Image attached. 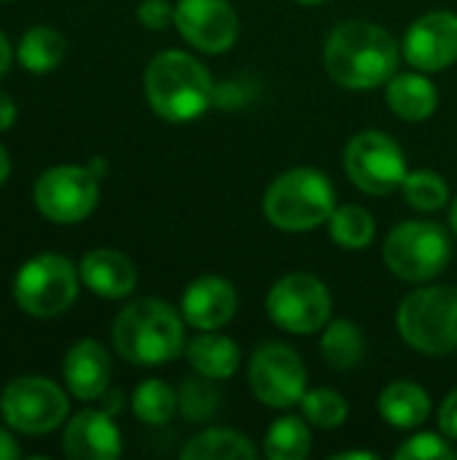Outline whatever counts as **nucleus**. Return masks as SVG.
Wrapping results in <instances>:
<instances>
[{"label":"nucleus","mask_w":457,"mask_h":460,"mask_svg":"<svg viewBox=\"0 0 457 460\" xmlns=\"http://www.w3.org/2000/svg\"><path fill=\"white\" fill-rule=\"evenodd\" d=\"M337 194L331 181L312 167H294L277 175L264 194V213L275 229L310 232L331 218Z\"/></svg>","instance_id":"20e7f679"},{"label":"nucleus","mask_w":457,"mask_h":460,"mask_svg":"<svg viewBox=\"0 0 457 460\" xmlns=\"http://www.w3.org/2000/svg\"><path fill=\"white\" fill-rule=\"evenodd\" d=\"M310 447H312L310 429L302 418L294 415L275 420L264 442V453L272 460H304L310 456Z\"/></svg>","instance_id":"393cba45"},{"label":"nucleus","mask_w":457,"mask_h":460,"mask_svg":"<svg viewBox=\"0 0 457 460\" xmlns=\"http://www.w3.org/2000/svg\"><path fill=\"white\" fill-rule=\"evenodd\" d=\"M78 275H81V283L102 299H124L137 286L135 264L124 253L110 251V248L89 251L81 259Z\"/></svg>","instance_id":"a211bd4d"},{"label":"nucleus","mask_w":457,"mask_h":460,"mask_svg":"<svg viewBox=\"0 0 457 460\" xmlns=\"http://www.w3.org/2000/svg\"><path fill=\"white\" fill-rule=\"evenodd\" d=\"M404 59L423 73H436L457 59V13L431 11L404 35Z\"/></svg>","instance_id":"4468645a"},{"label":"nucleus","mask_w":457,"mask_h":460,"mask_svg":"<svg viewBox=\"0 0 457 460\" xmlns=\"http://www.w3.org/2000/svg\"><path fill=\"white\" fill-rule=\"evenodd\" d=\"M32 202L54 224H78L100 202V178L86 164H57L35 181Z\"/></svg>","instance_id":"1a4fd4ad"},{"label":"nucleus","mask_w":457,"mask_h":460,"mask_svg":"<svg viewBox=\"0 0 457 460\" xmlns=\"http://www.w3.org/2000/svg\"><path fill=\"white\" fill-rule=\"evenodd\" d=\"M455 458H457V450H455Z\"/></svg>","instance_id":"37998d69"},{"label":"nucleus","mask_w":457,"mask_h":460,"mask_svg":"<svg viewBox=\"0 0 457 460\" xmlns=\"http://www.w3.org/2000/svg\"><path fill=\"white\" fill-rule=\"evenodd\" d=\"M385 97L391 111L404 121H426L439 105V92L423 73H396L388 81Z\"/></svg>","instance_id":"6ab92c4d"},{"label":"nucleus","mask_w":457,"mask_h":460,"mask_svg":"<svg viewBox=\"0 0 457 460\" xmlns=\"http://www.w3.org/2000/svg\"><path fill=\"white\" fill-rule=\"evenodd\" d=\"M116 353L137 367H159L183 353V321L162 299H135L113 321Z\"/></svg>","instance_id":"7ed1b4c3"},{"label":"nucleus","mask_w":457,"mask_h":460,"mask_svg":"<svg viewBox=\"0 0 457 460\" xmlns=\"http://www.w3.org/2000/svg\"><path fill=\"white\" fill-rule=\"evenodd\" d=\"M19 456H22V450H19L16 439L5 429H0V460H16Z\"/></svg>","instance_id":"f704fd0d"},{"label":"nucleus","mask_w":457,"mask_h":460,"mask_svg":"<svg viewBox=\"0 0 457 460\" xmlns=\"http://www.w3.org/2000/svg\"><path fill=\"white\" fill-rule=\"evenodd\" d=\"M337 460H353V458H361V460H377V456L374 453H339V456H334Z\"/></svg>","instance_id":"58836bf2"},{"label":"nucleus","mask_w":457,"mask_h":460,"mask_svg":"<svg viewBox=\"0 0 457 460\" xmlns=\"http://www.w3.org/2000/svg\"><path fill=\"white\" fill-rule=\"evenodd\" d=\"M269 318L291 334H315L331 315V294L323 280L307 272L280 278L267 294Z\"/></svg>","instance_id":"9b49d317"},{"label":"nucleus","mask_w":457,"mask_h":460,"mask_svg":"<svg viewBox=\"0 0 457 460\" xmlns=\"http://www.w3.org/2000/svg\"><path fill=\"white\" fill-rule=\"evenodd\" d=\"M11 59H13V51H11V43H8V38L0 32V78L8 73V67H11Z\"/></svg>","instance_id":"e433bc0d"},{"label":"nucleus","mask_w":457,"mask_h":460,"mask_svg":"<svg viewBox=\"0 0 457 460\" xmlns=\"http://www.w3.org/2000/svg\"><path fill=\"white\" fill-rule=\"evenodd\" d=\"M8 175H11V156H8V151L0 146V186L8 181Z\"/></svg>","instance_id":"4c0bfd02"},{"label":"nucleus","mask_w":457,"mask_h":460,"mask_svg":"<svg viewBox=\"0 0 457 460\" xmlns=\"http://www.w3.org/2000/svg\"><path fill=\"white\" fill-rule=\"evenodd\" d=\"M178 407L175 391L162 380H145L132 394V412L140 423L148 426H164Z\"/></svg>","instance_id":"bb28decb"},{"label":"nucleus","mask_w":457,"mask_h":460,"mask_svg":"<svg viewBox=\"0 0 457 460\" xmlns=\"http://www.w3.org/2000/svg\"><path fill=\"white\" fill-rule=\"evenodd\" d=\"M401 189H404L407 205H412L415 210H423V213L442 210V208L450 202V186H447V181H444L439 172H434V170H415V172H407Z\"/></svg>","instance_id":"cd10ccee"},{"label":"nucleus","mask_w":457,"mask_h":460,"mask_svg":"<svg viewBox=\"0 0 457 460\" xmlns=\"http://www.w3.org/2000/svg\"><path fill=\"white\" fill-rule=\"evenodd\" d=\"M65 51H67V43L59 30L48 24H35L22 35L16 46V59L27 73L43 75L62 65Z\"/></svg>","instance_id":"4be33fe9"},{"label":"nucleus","mask_w":457,"mask_h":460,"mask_svg":"<svg viewBox=\"0 0 457 460\" xmlns=\"http://www.w3.org/2000/svg\"><path fill=\"white\" fill-rule=\"evenodd\" d=\"M180 310H183V318L194 329L215 332V329H224L234 318V313H237V291L226 278L205 275V278H197L186 288Z\"/></svg>","instance_id":"dca6fc26"},{"label":"nucleus","mask_w":457,"mask_h":460,"mask_svg":"<svg viewBox=\"0 0 457 460\" xmlns=\"http://www.w3.org/2000/svg\"><path fill=\"white\" fill-rule=\"evenodd\" d=\"M256 447L248 437L232 429H210L189 439L180 450L183 460H250L256 458Z\"/></svg>","instance_id":"5701e85b"},{"label":"nucleus","mask_w":457,"mask_h":460,"mask_svg":"<svg viewBox=\"0 0 457 460\" xmlns=\"http://www.w3.org/2000/svg\"><path fill=\"white\" fill-rule=\"evenodd\" d=\"M62 453L70 460H116L121 456V434L105 410H81L62 434Z\"/></svg>","instance_id":"2eb2a0df"},{"label":"nucleus","mask_w":457,"mask_h":460,"mask_svg":"<svg viewBox=\"0 0 457 460\" xmlns=\"http://www.w3.org/2000/svg\"><path fill=\"white\" fill-rule=\"evenodd\" d=\"M13 121H16V102L5 92H0V132L11 129Z\"/></svg>","instance_id":"72a5a7b5"},{"label":"nucleus","mask_w":457,"mask_h":460,"mask_svg":"<svg viewBox=\"0 0 457 460\" xmlns=\"http://www.w3.org/2000/svg\"><path fill=\"white\" fill-rule=\"evenodd\" d=\"M399 460H447L455 458V447H450L447 439L436 437V434H417L412 439H407L399 450Z\"/></svg>","instance_id":"7c9ffc66"},{"label":"nucleus","mask_w":457,"mask_h":460,"mask_svg":"<svg viewBox=\"0 0 457 460\" xmlns=\"http://www.w3.org/2000/svg\"><path fill=\"white\" fill-rule=\"evenodd\" d=\"M323 65L345 89H374L396 75L399 46L385 27L353 19L337 24L329 35Z\"/></svg>","instance_id":"f257e3e1"},{"label":"nucleus","mask_w":457,"mask_h":460,"mask_svg":"<svg viewBox=\"0 0 457 460\" xmlns=\"http://www.w3.org/2000/svg\"><path fill=\"white\" fill-rule=\"evenodd\" d=\"M78 270L62 253H38L27 259L13 278V302L32 318H57L78 296Z\"/></svg>","instance_id":"423d86ee"},{"label":"nucleus","mask_w":457,"mask_h":460,"mask_svg":"<svg viewBox=\"0 0 457 460\" xmlns=\"http://www.w3.org/2000/svg\"><path fill=\"white\" fill-rule=\"evenodd\" d=\"M380 415L396 429H417L431 415V399L417 383L396 380L380 394Z\"/></svg>","instance_id":"412c9836"},{"label":"nucleus","mask_w":457,"mask_h":460,"mask_svg":"<svg viewBox=\"0 0 457 460\" xmlns=\"http://www.w3.org/2000/svg\"><path fill=\"white\" fill-rule=\"evenodd\" d=\"M67 394L48 377H16L0 394V415L5 426L27 437L51 434L67 420Z\"/></svg>","instance_id":"6e6552de"},{"label":"nucleus","mask_w":457,"mask_h":460,"mask_svg":"<svg viewBox=\"0 0 457 460\" xmlns=\"http://www.w3.org/2000/svg\"><path fill=\"white\" fill-rule=\"evenodd\" d=\"M186 358L197 369V375H205L210 380H229L240 367V348L224 334L205 332L186 345Z\"/></svg>","instance_id":"aec40b11"},{"label":"nucleus","mask_w":457,"mask_h":460,"mask_svg":"<svg viewBox=\"0 0 457 460\" xmlns=\"http://www.w3.org/2000/svg\"><path fill=\"white\" fill-rule=\"evenodd\" d=\"M62 375L67 391L75 399L97 402L110 385V356L100 342L81 340L67 350L62 361Z\"/></svg>","instance_id":"f3484780"},{"label":"nucleus","mask_w":457,"mask_h":460,"mask_svg":"<svg viewBox=\"0 0 457 460\" xmlns=\"http://www.w3.org/2000/svg\"><path fill=\"white\" fill-rule=\"evenodd\" d=\"M299 3H307V5H318V3H326V0H299Z\"/></svg>","instance_id":"79ce46f5"},{"label":"nucleus","mask_w":457,"mask_h":460,"mask_svg":"<svg viewBox=\"0 0 457 460\" xmlns=\"http://www.w3.org/2000/svg\"><path fill=\"white\" fill-rule=\"evenodd\" d=\"M178 407L186 415V420H210L215 410L221 407V391L213 385L210 377L199 375L183 383L178 394Z\"/></svg>","instance_id":"c756f323"},{"label":"nucleus","mask_w":457,"mask_h":460,"mask_svg":"<svg viewBox=\"0 0 457 460\" xmlns=\"http://www.w3.org/2000/svg\"><path fill=\"white\" fill-rule=\"evenodd\" d=\"M178 32L199 51H229L240 35V19L229 0H180L175 5Z\"/></svg>","instance_id":"ddd939ff"},{"label":"nucleus","mask_w":457,"mask_h":460,"mask_svg":"<svg viewBox=\"0 0 457 460\" xmlns=\"http://www.w3.org/2000/svg\"><path fill=\"white\" fill-rule=\"evenodd\" d=\"M439 429L447 439H457V391H453L439 407Z\"/></svg>","instance_id":"473e14b6"},{"label":"nucleus","mask_w":457,"mask_h":460,"mask_svg":"<svg viewBox=\"0 0 457 460\" xmlns=\"http://www.w3.org/2000/svg\"><path fill=\"white\" fill-rule=\"evenodd\" d=\"M329 229L339 248L361 251L374 240V216L361 205H342L334 208L329 218Z\"/></svg>","instance_id":"a878e982"},{"label":"nucleus","mask_w":457,"mask_h":460,"mask_svg":"<svg viewBox=\"0 0 457 460\" xmlns=\"http://www.w3.org/2000/svg\"><path fill=\"white\" fill-rule=\"evenodd\" d=\"M450 226L455 229V234H457V197H455V202L450 205Z\"/></svg>","instance_id":"a19ab883"},{"label":"nucleus","mask_w":457,"mask_h":460,"mask_svg":"<svg viewBox=\"0 0 457 460\" xmlns=\"http://www.w3.org/2000/svg\"><path fill=\"white\" fill-rule=\"evenodd\" d=\"M86 167H89V170H92V172H94L97 178H102V175H105V162H102L100 156H94V159H92V162H89Z\"/></svg>","instance_id":"ea45409f"},{"label":"nucleus","mask_w":457,"mask_h":460,"mask_svg":"<svg viewBox=\"0 0 457 460\" xmlns=\"http://www.w3.org/2000/svg\"><path fill=\"white\" fill-rule=\"evenodd\" d=\"M145 100L156 116L164 121H194L213 102V78L202 62L186 51H162L156 54L143 75Z\"/></svg>","instance_id":"f03ea898"},{"label":"nucleus","mask_w":457,"mask_h":460,"mask_svg":"<svg viewBox=\"0 0 457 460\" xmlns=\"http://www.w3.org/2000/svg\"><path fill=\"white\" fill-rule=\"evenodd\" d=\"M399 332L423 356L457 350V288L434 286L412 291L399 307Z\"/></svg>","instance_id":"39448f33"},{"label":"nucleus","mask_w":457,"mask_h":460,"mask_svg":"<svg viewBox=\"0 0 457 460\" xmlns=\"http://www.w3.org/2000/svg\"><path fill=\"white\" fill-rule=\"evenodd\" d=\"M453 245L447 232L431 221H401L382 245L385 267L409 283H426L444 272Z\"/></svg>","instance_id":"0eeeda50"},{"label":"nucleus","mask_w":457,"mask_h":460,"mask_svg":"<svg viewBox=\"0 0 457 460\" xmlns=\"http://www.w3.org/2000/svg\"><path fill=\"white\" fill-rule=\"evenodd\" d=\"M302 412H304V420L318 429H337L347 420L350 407L342 394L331 388H315L302 396Z\"/></svg>","instance_id":"c85d7f7f"},{"label":"nucleus","mask_w":457,"mask_h":460,"mask_svg":"<svg viewBox=\"0 0 457 460\" xmlns=\"http://www.w3.org/2000/svg\"><path fill=\"white\" fill-rule=\"evenodd\" d=\"M364 350H366V342L356 323L334 321L326 326L323 340H321V353L331 369H337V372L356 369L364 361Z\"/></svg>","instance_id":"b1692460"},{"label":"nucleus","mask_w":457,"mask_h":460,"mask_svg":"<svg viewBox=\"0 0 457 460\" xmlns=\"http://www.w3.org/2000/svg\"><path fill=\"white\" fill-rule=\"evenodd\" d=\"M137 19L148 30H164L170 22H175V8L167 0H143L137 5Z\"/></svg>","instance_id":"2f4dec72"},{"label":"nucleus","mask_w":457,"mask_h":460,"mask_svg":"<svg viewBox=\"0 0 457 460\" xmlns=\"http://www.w3.org/2000/svg\"><path fill=\"white\" fill-rule=\"evenodd\" d=\"M248 383L253 396L275 410H286L302 402L307 394V369L302 358L283 342L261 345L248 367Z\"/></svg>","instance_id":"f8f14e48"},{"label":"nucleus","mask_w":457,"mask_h":460,"mask_svg":"<svg viewBox=\"0 0 457 460\" xmlns=\"http://www.w3.org/2000/svg\"><path fill=\"white\" fill-rule=\"evenodd\" d=\"M345 170L364 194L385 197L401 189L407 178V159L391 135L366 129L350 137L345 148Z\"/></svg>","instance_id":"9d476101"},{"label":"nucleus","mask_w":457,"mask_h":460,"mask_svg":"<svg viewBox=\"0 0 457 460\" xmlns=\"http://www.w3.org/2000/svg\"><path fill=\"white\" fill-rule=\"evenodd\" d=\"M121 404H124V399H121V394L119 391H105L102 396H100V410H105L108 415H119V410H121Z\"/></svg>","instance_id":"c9c22d12"}]
</instances>
